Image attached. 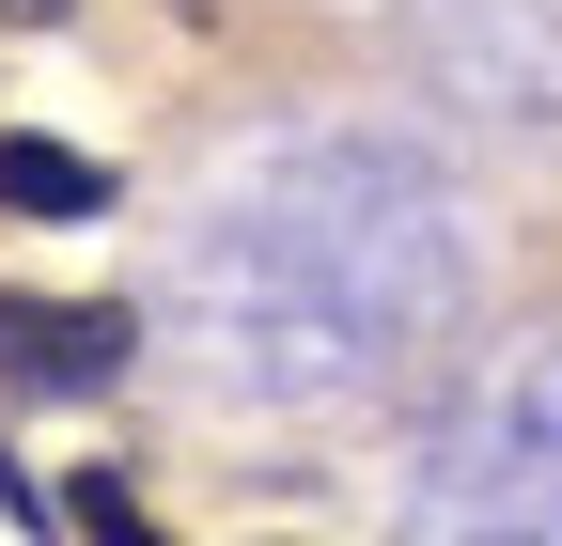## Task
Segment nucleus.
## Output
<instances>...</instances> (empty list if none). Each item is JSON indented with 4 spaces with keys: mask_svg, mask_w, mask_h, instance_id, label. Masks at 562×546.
I'll return each mask as SVG.
<instances>
[{
    "mask_svg": "<svg viewBox=\"0 0 562 546\" xmlns=\"http://www.w3.org/2000/svg\"><path fill=\"white\" fill-rule=\"evenodd\" d=\"M140 360V328L110 297H0V390L16 406H94Z\"/></svg>",
    "mask_w": 562,
    "mask_h": 546,
    "instance_id": "f257e3e1",
    "label": "nucleus"
},
{
    "mask_svg": "<svg viewBox=\"0 0 562 546\" xmlns=\"http://www.w3.org/2000/svg\"><path fill=\"white\" fill-rule=\"evenodd\" d=\"M0 219H110V157L47 141V125H0Z\"/></svg>",
    "mask_w": 562,
    "mask_h": 546,
    "instance_id": "f03ea898",
    "label": "nucleus"
},
{
    "mask_svg": "<svg viewBox=\"0 0 562 546\" xmlns=\"http://www.w3.org/2000/svg\"><path fill=\"white\" fill-rule=\"evenodd\" d=\"M63 515H79L94 546H172V531H157V500H140L125 468H79V485H63Z\"/></svg>",
    "mask_w": 562,
    "mask_h": 546,
    "instance_id": "7ed1b4c3",
    "label": "nucleus"
},
{
    "mask_svg": "<svg viewBox=\"0 0 562 546\" xmlns=\"http://www.w3.org/2000/svg\"><path fill=\"white\" fill-rule=\"evenodd\" d=\"M63 16H79V0H0V32H63Z\"/></svg>",
    "mask_w": 562,
    "mask_h": 546,
    "instance_id": "20e7f679",
    "label": "nucleus"
}]
</instances>
